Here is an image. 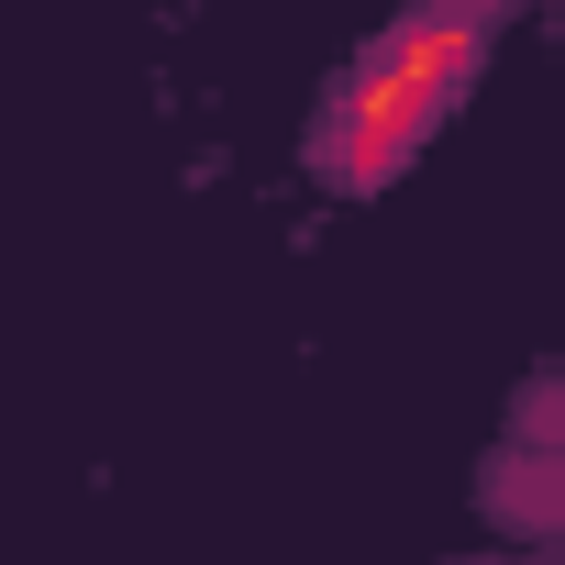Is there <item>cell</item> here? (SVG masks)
<instances>
[{
	"label": "cell",
	"mask_w": 565,
	"mask_h": 565,
	"mask_svg": "<svg viewBox=\"0 0 565 565\" xmlns=\"http://www.w3.org/2000/svg\"><path fill=\"white\" fill-rule=\"evenodd\" d=\"M488 34H499V0H411V12L355 56V78L333 89V111H322V145H311L322 178L333 189H388L444 134V111L477 89Z\"/></svg>",
	"instance_id": "obj_1"
}]
</instances>
